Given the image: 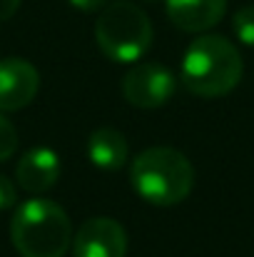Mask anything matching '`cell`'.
<instances>
[{"label": "cell", "mask_w": 254, "mask_h": 257, "mask_svg": "<svg viewBox=\"0 0 254 257\" xmlns=\"http://www.w3.org/2000/svg\"><path fill=\"white\" fill-rule=\"evenodd\" d=\"M15 200H18L15 185H13L5 175H0V212H3V210H10V207L15 205Z\"/></svg>", "instance_id": "obj_13"}, {"label": "cell", "mask_w": 254, "mask_h": 257, "mask_svg": "<svg viewBox=\"0 0 254 257\" xmlns=\"http://www.w3.org/2000/svg\"><path fill=\"white\" fill-rule=\"evenodd\" d=\"M177 90L174 73L157 65V63H142L127 70L122 78V95L130 105L142 107V110H155L162 107Z\"/></svg>", "instance_id": "obj_5"}, {"label": "cell", "mask_w": 254, "mask_h": 257, "mask_svg": "<svg viewBox=\"0 0 254 257\" xmlns=\"http://www.w3.org/2000/svg\"><path fill=\"white\" fill-rule=\"evenodd\" d=\"M232 28H234V35L244 43L254 48V5H244L234 13L232 18Z\"/></svg>", "instance_id": "obj_11"}, {"label": "cell", "mask_w": 254, "mask_h": 257, "mask_svg": "<svg viewBox=\"0 0 254 257\" xmlns=\"http://www.w3.org/2000/svg\"><path fill=\"white\" fill-rule=\"evenodd\" d=\"M10 240L20 257H65L73 247V225L58 202L33 197L13 215Z\"/></svg>", "instance_id": "obj_2"}, {"label": "cell", "mask_w": 254, "mask_h": 257, "mask_svg": "<svg viewBox=\"0 0 254 257\" xmlns=\"http://www.w3.org/2000/svg\"><path fill=\"white\" fill-rule=\"evenodd\" d=\"M40 90V73L23 58L0 60V112H13L35 100Z\"/></svg>", "instance_id": "obj_7"}, {"label": "cell", "mask_w": 254, "mask_h": 257, "mask_svg": "<svg viewBox=\"0 0 254 257\" xmlns=\"http://www.w3.org/2000/svg\"><path fill=\"white\" fill-rule=\"evenodd\" d=\"M165 8L174 28L184 33H207L224 18L227 0H165Z\"/></svg>", "instance_id": "obj_9"}, {"label": "cell", "mask_w": 254, "mask_h": 257, "mask_svg": "<svg viewBox=\"0 0 254 257\" xmlns=\"http://www.w3.org/2000/svg\"><path fill=\"white\" fill-rule=\"evenodd\" d=\"M152 23L147 13L130 3H107L95 20V43L112 63H135L152 45Z\"/></svg>", "instance_id": "obj_4"}, {"label": "cell", "mask_w": 254, "mask_h": 257, "mask_svg": "<svg viewBox=\"0 0 254 257\" xmlns=\"http://www.w3.org/2000/svg\"><path fill=\"white\" fill-rule=\"evenodd\" d=\"M110 0H70V5L75 10H83V13H97L107 5Z\"/></svg>", "instance_id": "obj_14"}, {"label": "cell", "mask_w": 254, "mask_h": 257, "mask_svg": "<svg viewBox=\"0 0 254 257\" xmlns=\"http://www.w3.org/2000/svg\"><path fill=\"white\" fill-rule=\"evenodd\" d=\"M127 235L125 227L112 217H90L73 235L75 257H125Z\"/></svg>", "instance_id": "obj_6"}, {"label": "cell", "mask_w": 254, "mask_h": 257, "mask_svg": "<svg viewBox=\"0 0 254 257\" xmlns=\"http://www.w3.org/2000/svg\"><path fill=\"white\" fill-rule=\"evenodd\" d=\"M130 182L142 200L169 207L192 192L194 168L174 148H147L132 160Z\"/></svg>", "instance_id": "obj_3"}, {"label": "cell", "mask_w": 254, "mask_h": 257, "mask_svg": "<svg viewBox=\"0 0 254 257\" xmlns=\"http://www.w3.org/2000/svg\"><path fill=\"white\" fill-rule=\"evenodd\" d=\"M145 3H155V0H145Z\"/></svg>", "instance_id": "obj_16"}, {"label": "cell", "mask_w": 254, "mask_h": 257, "mask_svg": "<svg viewBox=\"0 0 254 257\" xmlns=\"http://www.w3.org/2000/svg\"><path fill=\"white\" fill-rule=\"evenodd\" d=\"M15 150H18V130L5 115H0V163L15 155Z\"/></svg>", "instance_id": "obj_12"}, {"label": "cell", "mask_w": 254, "mask_h": 257, "mask_svg": "<svg viewBox=\"0 0 254 257\" xmlns=\"http://www.w3.org/2000/svg\"><path fill=\"white\" fill-rule=\"evenodd\" d=\"M60 177V160L50 148H33L20 155L15 165V180L18 185L30 195L48 192Z\"/></svg>", "instance_id": "obj_8"}, {"label": "cell", "mask_w": 254, "mask_h": 257, "mask_svg": "<svg viewBox=\"0 0 254 257\" xmlns=\"http://www.w3.org/2000/svg\"><path fill=\"white\" fill-rule=\"evenodd\" d=\"M20 8V0H0V23L10 20Z\"/></svg>", "instance_id": "obj_15"}, {"label": "cell", "mask_w": 254, "mask_h": 257, "mask_svg": "<svg viewBox=\"0 0 254 257\" xmlns=\"http://www.w3.org/2000/svg\"><path fill=\"white\" fill-rule=\"evenodd\" d=\"M244 73L242 55L224 35H197L184 50L179 80L197 97H224L239 85Z\"/></svg>", "instance_id": "obj_1"}, {"label": "cell", "mask_w": 254, "mask_h": 257, "mask_svg": "<svg viewBox=\"0 0 254 257\" xmlns=\"http://www.w3.org/2000/svg\"><path fill=\"white\" fill-rule=\"evenodd\" d=\"M127 155H130V148L120 130L100 127L87 138V158L97 170L117 172L127 163Z\"/></svg>", "instance_id": "obj_10"}]
</instances>
